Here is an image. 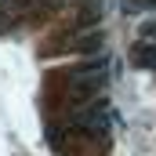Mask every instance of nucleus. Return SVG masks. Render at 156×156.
<instances>
[{
    "instance_id": "1",
    "label": "nucleus",
    "mask_w": 156,
    "mask_h": 156,
    "mask_svg": "<svg viewBox=\"0 0 156 156\" xmlns=\"http://www.w3.org/2000/svg\"><path fill=\"white\" fill-rule=\"evenodd\" d=\"M105 83H109L105 62H91V66H83V69H76V73L69 76V102H73V105L98 102V98L105 94Z\"/></svg>"
}]
</instances>
